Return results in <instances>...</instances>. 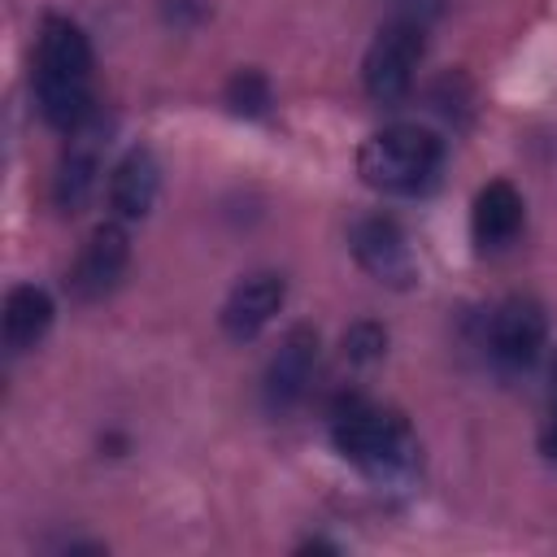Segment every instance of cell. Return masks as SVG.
Instances as JSON below:
<instances>
[{
    "label": "cell",
    "instance_id": "52a82bcc",
    "mask_svg": "<svg viewBox=\"0 0 557 557\" xmlns=\"http://www.w3.org/2000/svg\"><path fill=\"white\" fill-rule=\"evenodd\" d=\"M348 248H352L357 265H361L370 278L387 283V287H409L413 274H418V265H413V248H409L400 222L387 218V213L357 218L352 231H348Z\"/></svg>",
    "mask_w": 557,
    "mask_h": 557
},
{
    "label": "cell",
    "instance_id": "8fae6325",
    "mask_svg": "<svg viewBox=\"0 0 557 557\" xmlns=\"http://www.w3.org/2000/svg\"><path fill=\"white\" fill-rule=\"evenodd\" d=\"M96 174H100V122L91 117L78 131H70V144L61 152V165H57V178H52L57 209L78 213L96 191Z\"/></svg>",
    "mask_w": 557,
    "mask_h": 557
},
{
    "label": "cell",
    "instance_id": "4fadbf2b",
    "mask_svg": "<svg viewBox=\"0 0 557 557\" xmlns=\"http://www.w3.org/2000/svg\"><path fill=\"white\" fill-rule=\"evenodd\" d=\"M52 313H57V309H52V296H48L44 287H35V283L9 287V296H4V318H0V326H4V348H9V352L35 348V344L48 335Z\"/></svg>",
    "mask_w": 557,
    "mask_h": 557
},
{
    "label": "cell",
    "instance_id": "2e32d148",
    "mask_svg": "<svg viewBox=\"0 0 557 557\" xmlns=\"http://www.w3.org/2000/svg\"><path fill=\"white\" fill-rule=\"evenodd\" d=\"M540 453L548 461H557V361H553V392H548V418L540 431Z\"/></svg>",
    "mask_w": 557,
    "mask_h": 557
},
{
    "label": "cell",
    "instance_id": "7c38bea8",
    "mask_svg": "<svg viewBox=\"0 0 557 557\" xmlns=\"http://www.w3.org/2000/svg\"><path fill=\"white\" fill-rule=\"evenodd\" d=\"M157 187H161V170H157V157L148 148H131L113 174H109V209L122 218V222H135L152 209L157 200Z\"/></svg>",
    "mask_w": 557,
    "mask_h": 557
},
{
    "label": "cell",
    "instance_id": "9c48e42d",
    "mask_svg": "<svg viewBox=\"0 0 557 557\" xmlns=\"http://www.w3.org/2000/svg\"><path fill=\"white\" fill-rule=\"evenodd\" d=\"M283 300H287V278L278 270H257V274H248L231 287V296L222 300L218 322L231 339H252L283 309Z\"/></svg>",
    "mask_w": 557,
    "mask_h": 557
},
{
    "label": "cell",
    "instance_id": "5bb4252c",
    "mask_svg": "<svg viewBox=\"0 0 557 557\" xmlns=\"http://www.w3.org/2000/svg\"><path fill=\"white\" fill-rule=\"evenodd\" d=\"M226 104H231V113H239V117H265L270 104H274L270 78H265L261 70H235L231 83H226Z\"/></svg>",
    "mask_w": 557,
    "mask_h": 557
},
{
    "label": "cell",
    "instance_id": "3957f363",
    "mask_svg": "<svg viewBox=\"0 0 557 557\" xmlns=\"http://www.w3.org/2000/svg\"><path fill=\"white\" fill-rule=\"evenodd\" d=\"M440 165H444V139L418 122H392L374 131L357 152L361 178L387 196L426 191L440 178Z\"/></svg>",
    "mask_w": 557,
    "mask_h": 557
},
{
    "label": "cell",
    "instance_id": "277c9868",
    "mask_svg": "<svg viewBox=\"0 0 557 557\" xmlns=\"http://www.w3.org/2000/svg\"><path fill=\"white\" fill-rule=\"evenodd\" d=\"M422 48H426V39H422V26H418V22H409V17L387 22V26L374 35V44H370V52H366V61H361L366 96L379 100V104L405 100L409 87H413Z\"/></svg>",
    "mask_w": 557,
    "mask_h": 557
},
{
    "label": "cell",
    "instance_id": "6da1fadb",
    "mask_svg": "<svg viewBox=\"0 0 557 557\" xmlns=\"http://www.w3.org/2000/svg\"><path fill=\"white\" fill-rule=\"evenodd\" d=\"M326 422H331L335 448L379 487H405L418 479L422 448H418L413 426L396 409L361 392H339Z\"/></svg>",
    "mask_w": 557,
    "mask_h": 557
},
{
    "label": "cell",
    "instance_id": "5b68a950",
    "mask_svg": "<svg viewBox=\"0 0 557 557\" xmlns=\"http://www.w3.org/2000/svg\"><path fill=\"white\" fill-rule=\"evenodd\" d=\"M548 339V313L535 296H505L487 318V357L500 374H522L540 361Z\"/></svg>",
    "mask_w": 557,
    "mask_h": 557
},
{
    "label": "cell",
    "instance_id": "8992f818",
    "mask_svg": "<svg viewBox=\"0 0 557 557\" xmlns=\"http://www.w3.org/2000/svg\"><path fill=\"white\" fill-rule=\"evenodd\" d=\"M126 261H131V235H126V226L122 222H100L83 239V248H78V257H74V265L65 274V292L74 300H83V305L104 300L122 283Z\"/></svg>",
    "mask_w": 557,
    "mask_h": 557
},
{
    "label": "cell",
    "instance_id": "9a60e30c",
    "mask_svg": "<svg viewBox=\"0 0 557 557\" xmlns=\"http://www.w3.org/2000/svg\"><path fill=\"white\" fill-rule=\"evenodd\" d=\"M344 361H352V366H374L379 357H383V348H387V331L379 326V322H370V318H361V322H352L348 331H344Z\"/></svg>",
    "mask_w": 557,
    "mask_h": 557
},
{
    "label": "cell",
    "instance_id": "30bf717a",
    "mask_svg": "<svg viewBox=\"0 0 557 557\" xmlns=\"http://www.w3.org/2000/svg\"><path fill=\"white\" fill-rule=\"evenodd\" d=\"M527 222V205H522V191L505 178H492L487 187H479L474 196V209H470V235L479 244V252H500L518 239Z\"/></svg>",
    "mask_w": 557,
    "mask_h": 557
},
{
    "label": "cell",
    "instance_id": "ba28073f",
    "mask_svg": "<svg viewBox=\"0 0 557 557\" xmlns=\"http://www.w3.org/2000/svg\"><path fill=\"white\" fill-rule=\"evenodd\" d=\"M318 374V331L313 326H292L283 339H278V352L270 357L265 366V383H261V396H265V409L270 413H287L305 400L309 383Z\"/></svg>",
    "mask_w": 557,
    "mask_h": 557
},
{
    "label": "cell",
    "instance_id": "7a4b0ae2",
    "mask_svg": "<svg viewBox=\"0 0 557 557\" xmlns=\"http://www.w3.org/2000/svg\"><path fill=\"white\" fill-rule=\"evenodd\" d=\"M35 104H39L44 122L65 131V135L96 117V104H91V44H87L83 26L61 17V13H48L39 22Z\"/></svg>",
    "mask_w": 557,
    "mask_h": 557
}]
</instances>
